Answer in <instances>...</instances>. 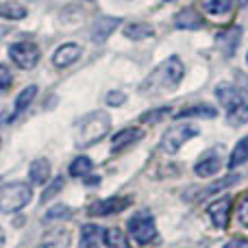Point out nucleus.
<instances>
[{"mask_svg":"<svg viewBox=\"0 0 248 248\" xmlns=\"http://www.w3.org/2000/svg\"><path fill=\"white\" fill-rule=\"evenodd\" d=\"M183 63L179 61V57H170L161 65L155 68V72L146 78V83L141 85V92H159V90H174L183 78Z\"/></svg>","mask_w":248,"mask_h":248,"instance_id":"nucleus-1","label":"nucleus"},{"mask_svg":"<svg viewBox=\"0 0 248 248\" xmlns=\"http://www.w3.org/2000/svg\"><path fill=\"white\" fill-rule=\"evenodd\" d=\"M111 128V118L105 111H94L90 116H85L78 124V133H77V144L81 148H87V146L100 141Z\"/></svg>","mask_w":248,"mask_h":248,"instance_id":"nucleus-2","label":"nucleus"},{"mask_svg":"<svg viewBox=\"0 0 248 248\" xmlns=\"http://www.w3.org/2000/svg\"><path fill=\"white\" fill-rule=\"evenodd\" d=\"M33 198V189L26 183H7L0 187V211L2 214H16L26 207Z\"/></svg>","mask_w":248,"mask_h":248,"instance_id":"nucleus-3","label":"nucleus"},{"mask_svg":"<svg viewBox=\"0 0 248 248\" xmlns=\"http://www.w3.org/2000/svg\"><path fill=\"white\" fill-rule=\"evenodd\" d=\"M128 235L137 242V244H150V242L157 237V227H155V220L150 214L140 211L128 220Z\"/></svg>","mask_w":248,"mask_h":248,"instance_id":"nucleus-4","label":"nucleus"},{"mask_svg":"<svg viewBox=\"0 0 248 248\" xmlns=\"http://www.w3.org/2000/svg\"><path fill=\"white\" fill-rule=\"evenodd\" d=\"M9 57H11V61L17 65V68L31 70L39 63L42 50H39V46L33 42H16L9 46Z\"/></svg>","mask_w":248,"mask_h":248,"instance_id":"nucleus-5","label":"nucleus"},{"mask_svg":"<svg viewBox=\"0 0 248 248\" xmlns=\"http://www.w3.org/2000/svg\"><path fill=\"white\" fill-rule=\"evenodd\" d=\"M196 135H198V126H194V124H176V126L168 128L166 135L161 137V150L168 155H174L185 141Z\"/></svg>","mask_w":248,"mask_h":248,"instance_id":"nucleus-6","label":"nucleus"},{"mask_svg":"<svg viewBox=\"0 0 248 248\" xmlns=\"http://www.w3.org/2000/svg\"><path fill=\"white\" fill-rule=\"evenodd\" d=\"M220 163H222L220 148H211V150H207V153L196 161L194 172H196L198 176H214L216 172L220 170Z\"/></svg>","mask_w":248,"mask_h":248,"instance_id":"nucleus-7","label":"nucleus"},{"mask_svg":"<svg viewBox=\"0 0 248 248\" xmlns=\"http://www.w3.org/2000/svg\"><path fill=\"white\" fill-rule=\"evenodd\" d=\"M131 205V198H107V201L94 202V205L87 209L90 216H111V214H120L126 207Z\"/></svg>","mask_w":248,"mask_h":248,"instance_id":"nucleus-8","label":"nucleus"},{"mask_svg":"<svg viewBox=\"0 0 248 248\" xmlns=\"http://www.w3.org/2000/svg\"><path fill=\"white\" fill-rule=\"evenodd\" d=\"M216 96H218L220 103H222L224 107H227V111H229V109L240 107V105H244V103H246L244 92L237 90V87H235V85H231V83H222V85L216 87Z\"/></svg>","mask_w":248,"mask_h":248,"instance_id":"nucleus-9","label":"nucleus"},{"mask_svg":"<svg viewBox=\"0 0 248 248\" xmlns=\"http://www.w3.org/2000/svg\"><path fill=\"white\" fill-rule=\"evenodd\" d=\"M229 211H231V198L224 196L220 198V201L211 202L209 207H207V216L211 218V222L216 224L218 229H224L229 222Z\"/></svg>","mask_w":248,"mask_h":248,"instance_id":"nucleus-10","label":"nucleus"},{"mask_svg":"<svg viewBox=\"0 0 248 248\" xmlns=\"http://www.w3.org/2000/svg\"><path fill=\"white\" fill-rule=\"evenodd\" d=\"M81 52H83V48L78 44H63V46H59L55 50L52 63H55V68H68V65H72L81 57Z\"/></svg>","mask_w":248,"mask_h":248,"instance_id":"nucleus-11","label":"nucleus"},{"mask_svg":"<svg viewBox=\"0 0 248 248\" xmlns=\"http://www.w3.org/2000/svg\"><path fill=\"white\" fill-rule=\"evenodd\" d=\"M240 37H242V26H231V29H224L222 33H218V46L222 48L227 55H233L240 44Z\"/></svg>","mask_w":248,"mask_h":248,"instance_id":"nucleus-12","label":"nucleus"},{"mask_svg":"<svg viewBox=\"0 0 248 248\" xmlns=\"http://www.w3.org/2000/svg\"><path fill=\"white\" fill-rule=\"evenodd\" d=\"M141 135H144V133H141L140 128H124V131H120L118 135H113V140H111V153H120V150H124L126 146L140 141Z\"/></svg>","mask_w":248,"mask_h":248,"instance_id":"nucleus-13","label":"nucleus"},{"mask_svg":"<svg viewBox=\"0 0 248 248\" xmlns=\"http://www.w3.org/2000/svg\"><path fill=\"white\" fill-rule=\"evenodd\" d=\"M118 24H120L118 17H98L96 24L92 26V39H94V42H105V39L116 31Z\"/></svg>","mask_w":248,"mask_h":248,"instance_id":"nucleus-14","label":"nucleus"},{"mask_svg":"<svg viewBox=\"0 0 248 248\" xmlns=\"http://www.w3.org/2000/svg\"><path fill=\"white\" fill-rule=\"evenodd\" d=\"M48 176H50V163H48V159H35V161L31 163V168H29L31 183L44 185L48 181Z\"/></svg>","mask_w":248,"mask_h":248,"instance_id":"nucleus-15","label":"nucleus"},{"mask_svg":"<svg viewBox=\"0 0 248 248\" xmlns=\"http://www.w3.org/2000/svg\"><path fill=\"white\" fill-rule=\"evenodd\" d=\"M174 26H176V29H201V26H202V17L198 16L194 9H183L181 13H176Z\"/></svg>","mask_w":248,"mask_h":248,"instance_id":"nucleus-16","label":"nucleus"},{"mask_svg":"<svg viewBox=\"0 0 248 248\" xmlns=\"http://www.w3.org/2000/svg\"><path fill=\"white\" fill-rule=\"evenodd\" d=\"M35 94H37V87L35 85H29V87H24V90L17 94V98H16V105H13V116L9 118V120H13V118H17L22 111H24L26 107H29L31 103H33V98H35Z\"/></svg>","mask_w":248,"mask_h":248,"instance_id":"nucleus-17","label":"nucleus"},{"mask_svg":"<svg viewBox=\"0 0 248 248\" xmlns=\"http://www.w3.org/2000/svg\"><path fill=\"white\" fill-rule=\"evenodd\" d=\"M124 35L133 42H141L146 37H153L155 35V29L148 24H141V22H133V24H126L124 26Z\"/></svg>","mask_w":248,"mask_h":248,"instance_id":"nucleus-18","label":"nucleus"},{"mask_svg":"<svg viewBox=\"0 0 248 248\" xmlns=\"http://www.w3.org/2000/svg\"><path fill=\"white\" fill-rule=\"evenodd\" d=\"M216 118L218 116V111H216L211 105H194V107H185L183 111L176 113V118Z\"/></svg>","mask_w":248,"mask_h":248,"instance_id":"nucleus-19","label":"nucleus"},{"mask_svg":"<svg viewBox=\"0 0 248 248\" xmlns=\"http://www.w3.org/2000/svg\"><path fill=\"white\" fill-rule=\"evenodd\" d=\"M100 229L96 224H85L81 231V248H98Z\"/></svg>","mask_w":248,"mask_h":248,"instance_id":"nucleus-20","label":"nucleus"},{"mask_svg":"<svg viewBox=\"0 0 248 248\" xmlns=\"http://www.w3.org/2000/svg\"><path fill=\"white\" fill-rule=\"evenodd\" d=\"M248 159V135L246 137H242L240 141H237V146H235V150L231 153V159H229V168H237V166H242Z\"/></svg>","mask_w":248,"mask_h":248,"instance_id":"nucleus-21","label":"nucleus"},{"mask_svg":"<svg viewBox=\"0 0 248 248\" xmlns=\"http://www.w3.org/2000/svg\"><path fill=\"white\" fill-rule=\"evenodd\" d=\"M103 237H105V246L107 248H128V242L120 229H107Z\"/></svg>","mask_w":248,"mask_h":248,"instance_id":"nucleus-22","label":"nucleus"},{"mask_svg":"<svg viewBox=\"0 0 248 248\" xmlns=\"http://www.w3.org/2000/svg\"><path fill=\"white\" fill-rule=\"evenodd\" d=\"M202 7L211 16H227L231 11V0H202Z\"/></svg>","mask_w":248,"mask_h":248,"instance_id":"nucleus-23","label":"nucleus"},{"mask_svg":"<svg viewBox=\"0 0 248 248\" xmlns=\"http://www.w3.org/2000/svg\"><path fill=\"white\" fill-rule=\"evenodd\" d=\"M227 120L231 126H242L248 122V103L240 105V107H233L227 111Z\"/></svg>","mask_w":248,"mask_h":248,"instance_id":"nucleus-24","label":"nucleus"},{"mask_svg":"<svg viewBox=\"0 0 248 248\" xmlns=\"http://www.w3.org/2000/svg\"><path fill=\"white\" fill-rule=\"evenodd\" d=\"M92 159L90 157H77L70 163V174L72 176H87L92 172Z\"/></svg>","mask_w":248,"mask_h":248,"instance_id":"nucleus-25","label":"nucleus"},{"mask_svg":"<svg viewBox=\"0 0 248 248\" xmlns=\"http://www.w3.org/2000/svg\"><path fill=\"white\" fill-rule=\"evenodd\" d=\"M0 17L22 20V17H26V9L22 4H0Z\"/></svg>","mask_w":248,"mask_h":248,"instance_id":"nucleus-26","label":"nucleus"},{"mask_svg":"<svg viewBox=\"0 0 248 248\" xmlns=\"http://www.w3.org/2000/svg\"><path fill=\"white\" fill-rule=\"evenodd\" d=\"M70 214H72V209H70V207H65V205H55L46 216H44V222H52V220H63V218H68Z\"/></svg>","mask_w":248,"mask_h":248,"instance_id":"nucleus-27","label":"nucleus"},{"mask_svg":"<svg viewBox=\"0 0 248 248\" xmlns=\"http://www.w3.org/2000/svg\"><path fill=\"white\" fill-rule=\"evenodd\" d=\"M166 116H170V107H161V109H155V111L144 113V116H141V122L155 124V122H159L161 118H166Z\"/></svg>","mask_w":248,"mask_h":248,"instance_id":"nucleus-28","label":"nucleus"},{"mask_svg":"<svg viewBox=\"0 0 248 248\" xmlns=\"http://www.w3.org/2000/svg\"><path fill=\"white\" fill-rule=\"evenodd\" d=\"M61 187H63V179H61V176H57V179L52 181L50 185H48V189H46V192L42 194V202H48L52 196H55L57 192H61Z\"/></svg>","mask_w":248,"mask_h":248,"instance_id":"nucleus-29","label":"nucleus"},{"mask_svg":"<svg viewBox=\"0 0 248 248\" xmlns=\"http://www.w3.org/2000/svg\"><path fill=\"white\" fill-rule=\"evenodd\" d=\"M235 216H237V222H240L242 227H246V229H248V196H244V198L240 201Z\"/></svg>","mask_w":248,"mask_h":248,"instance_id":"nucleus-30","label":"nucleus"},{"mask_svg":"<svg viewBox=\"0 0 248 248\" xmlns=\"http://www.w3.org/2000/svg\"><path fill=\"white\" fill-rule=\"evenodd\" d=\"M11 81H13L11 70H9L4 63H0V94H2V92H7L9 87H11Z\"/></svg>","mask_w":248,"mask_h":248,"instance_id":"nucleus-31","label":"nucleus"},{"mask_svg":"<svg viewBox=\"0 0 248 248\" xmlns=\"http://www.w3.org/2000/svg\"><path fill=\"white\" fill-rule=\"evenodd\" d=\"M124 100H126V96H124L122 92H111V94L107 96V105H111V107H120Z\"/></svg>","mask_w":248,"mask_h":248,"instance_id":"nucleus-32","label":"nucleus"},{"mask_svg":"<svg viewBox=\"0 0 248 248\" xmlns=\"http://www.w3.org/2000/svg\"><path fill=\"white\" fill-rule=\"evenodd\" d=\"M224 248H248V242L246 240H231Z\"/></svg>","mask_w":248,"mask_h":248,"instance_id":"nucleus-33","label":"nucleus"},{"mask_svg":"<svg viewBox=\"0 0 248 248\" xmlns=\"http://www.w3.org/2000/svg\"><path fill=\"white\" fill-rule=\"evenodd\" d=\"M4 246V231H2V227H0V248Z\"/></svg>","mask_w":248,"mask_h":248,"instance_id":"nucleus-34","label":"nucleus"},{"mask_svg":"<svg viewBox=\"0 0 248 248\" xmlns=\"http://www.w3.org/2000/svg\"><path fill=\"white\" fill-rule=\"evenodd\" d=\"M235 2L240 4V7H246V4H248V0H235Z\"/></svg>","mask_w":248,"mask_h":248,"instance_id":"nucleus-35","label":"nucleus"},{"mask_svg":"<svg viewBox=\"0 0 248 248\" xmlns=\"http://www.w3.org/2000/svg\"><path fill=\"white\" fill-rule=\"evenodd\" d=\"M168 2H172V0H168Z\"/></svg>","mask_w":248,"mask_h":248,"instance_id":"nucleus-36","label":"nucleus"},{"mask_svg":"<svg viewBox=\"0 0 248 248\" xmlns=\"http://www.w3.org/2000/svg\"><path fill=\"white\" fill-rule=\"evenodd\" d=\"M246 59H248V57H246Z\"/></svg>","mask_w":248,"mask_h":248,"instance_id":"nucleus-37","label":"nucleus"}]
</instances>
